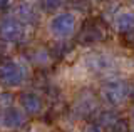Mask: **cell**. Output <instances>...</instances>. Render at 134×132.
<instances>
[{
    "instance_id": "cell-1",
    "label": "cell",
    "mask_w": 134,
    "mask_h": 132,
    "mask_svg": "<svg viewBox=\"0 0 134 132\" xmlns=\"http://www.w3.org/2000/svg\"><path fill=\"white\" fill-rule=\"evenodd\" d=\"M129 90H131V87L124 80H107L102 85L100 92H102V97L107 104L119 105L129 97Z\"/></svg>"
},
{
    "instance_id": "cell-2",
    "label": "cell",
    "mask_w": 134,
    "mask_h": 132,
    "mask_svg": "<svg viewBox=\"0 0 134 132\" xmlns=\"http://www.w3.org/2000/svg\"><path fill=\"white\" fill-rule=\"evenodd\" d=\"M25 79V70L22 65L14 60L0 62V84L5 87H17Z\"/></svg>"
},
{
    "instance_id": "cell-3",
    "label": "cell",
    "mask_w": 134,
    "mask_h": 132,
    "mask_svg": "<svg viewBox=\"0 0 134 132\" xmlns=\"http://www.w3.org/2000/svg\"><path fill=\"white\" fill-rule=\"evenodd\" d=\"M49 30L57 39H67L75 30V17L72 14H69V12L54 15L49 22Z\"/></svg>"
},
{
    "instance_id": "cell-4",
    "label": "cell",
    "mask_w": 134,
    "mask_h": 132,
    "mask_svg": "<svg viewBox=\"0 0 134 132\" xmlns=\"http://www.w3.org/2000/svg\"><path fill=\"white\" fill-rule=\"evenodd\" d=\"M106 39V28L99 20H87L82 25L77 35V42L81 45H94Z\"/></svg>"
},
{
    "instance_id": "cell-5",
    "label": "cell",
    "mask_w": 134,
    "mask_h": 132,
    "mask_svg": "<svg viewBox=\"0 0 134 132\" xmlns=\"http://www.w3.org/2000/svg\"><path fill=\"white\" fill-rule=\"evenodd\" d=\"M25 35L24 23L17 17L0 19V39L3 42H20Z\"/></svg>"
},
{
    "instance_id": "cell-6",
    "label": "cell",
    "mask_w": 134,
    "mask_h": 132,
    "mask_svg": "<svg viewBox=\"0 0 134 132\" xmlns=\"http://www.w3.org/2000/svg\"><path fill=\"white\" fill-rule=\"evenodd\" d=\"M2 125L7 127V129H19L25 124V115L20 109H15V107H7L2 114Z\"/></svg>"
},
{
    "instance_id": "cell-7",
    "label": "cell",
    "mask_w": 134,
    "mask_h": 132,
    "mask_svg": "<svg viewBox=\"0 0 134 132\" xmlns=\"http://www.w3.org/2000/svg\"><path fill=\"white\" fill-rule=\"evenodd\" d=\"M20 105L27 114H32V115L40 114L42 109H44V102H42L40 95H37L34 92H24L20 95Z\"/></svg>"
},
{
    "instance_id": "cell-8",
    "label": "cell",
    "mask_w": 134,
    "mask_h": 132,
    "mask_svg": "<svg viewBox=\"0 0 134 132\" xmlns=\"http://www.w3.org/2000/svg\"><path fill=\"white\" fill-rule=\"evenodd\" d=\"M15 15L24 25L25 23H27V25H34V23L39 22V14H37L35 7H34L30 2L19 3V7L15 9Z\"/></svg>"
},
{
    "instance_id": "cell-9",
    "label": "cell",
    "mask_w": 134,
    "mask_h": 132,
    "mask_svg": "<svg viewBox=\"0 0 134 132\" xmlns=\"http://www.w3.org/2000/svg\"><path fill=\"white\" fill-rule=\"evenodd\" d=\"M116 28L121 34L134 28V12H122V14L117 15L116 17Z\"/></svg>"
},
{
    "instance_id": "cell-10",
    "label": "cell",
    "mask_w": 134,
    "mask_h": 132,
    "mask_svg": "<svg viewBox=\"0 0 134 132\" xmlns=\"http://www.w3.org/2000/svg\"><path fill=\"white\" fill-rule=\"evenodd\" d=\"M104 132H129V122L124 117H116L112 122L104 125Z\"/></svg>"
},
{
    "instance_id": "cell-11",
    "label": "cell",
    "mask_w": 134,
    "mask_h": 132,
    "mask_svg": "<svg viewBox=\"0 0 134 132\" xmlns=\"http://www.w3.org/2000/svg\"><path fill=\"white\" fill-rule=\"evenodd\" d=\"M91 65L94 67V70H107V69L112 67V59H109L104 53H99V55L92 57L91 59Z\"/></svg>"
},
{
    "instance_id": "cell-12",
    "label": "cell",
    "mask_w": 134,
    "mask_h": 132,
    "mask_svg": "<svg viewBox=\"0 0 134 132\" xmlns=\"http://www.w3.org/2000/svg\"><path fill=\"white\" fill-rule=\"evenodd\" d=\"M94 110V102H92V97H84L79 100V104L75 105V112L79 115H87Z\"/></svg>"
},
{
    "instance_id": "cell-13",
    "label": "cell",
    "mask_w": 134,
    "mask_h": 132,
    "mask_svg": "<svg viewBox=\"0 0 134 132\" xmlns=\"http://www.w3.org/2000/svg\"><path fill=\"white\" fill-rule=\"evenodd\" d=\"M64 5V0H42V7L45 12H55Z\"/></svg>"
},
{
    "instance_id": "cell-14",
    "label": "cell",
    "mask_w": 134,
    "mask_h": 132,
    "mask_svg": "<svg viewBox=\"0 0 134 132\" xmlns=\"http://www.w3.org/2000/svg\"><path fill=\"white\" fill-rule=\"evenodd\" d=\"M69 50H70V45L67 44V42H59L55 47L50 50V55H54V57H62V55H65Z\"/></svg>"
},
{
    "instance_id": "cell-15",
    "label": "cell",
    "mask_w": 134,
    "mask_h": 132,
    "mask_svg": "<svg viewBox=\"0 0 134 132\" xmlns=\"http://www.w3.org/2000/svg\"><path fill=\"white\" fill-rule=\"evenodd\" d=\"M122 37H124L126 44H127L129 47H132V49H134V28H131V30H127V32H124Z\"/></svg>"
},
{
    "instance_id": "cell-16",
    "label": "cell",
    "mask_w": 134,
    "mask_h": 132,
    "mask_svg": "<svg viewBox=\"0 0 134 132\" xmlns=\"http://www.w3.org/2000/svg\"><path fill=\"white\" fill-rule=\"evenodd\" d=\"M84 132H102V127L99 124H87Z\"/></svg>"
},
{
    "instance_id": "cell-17",
    "label": "cell",
    "mask_w": 134,
    "mask_h": 132,
    "mask_svg": "<svg viewBox=\"0 0 134 132\" xmlns=\"http://www.w3.org/2000/svg\"><path fill=\"white\" fill-rule=\"evenodd\" d=\"M10 3H12V0H0V12L7 10L10 7Z\"/></svg>"
},
{
    "instance_id": "cell-18",
    "label": "cell",
    "mask_w": 134,
    "mask_h": 132,
    "mask_svg": "<svg viewBox=\"0 0 134 132\" xmlns=\"http://www.w3.org/2000/svg\"><path fill=\"white\" fill-rule=\"evenodd\" d=\"M129 97L134 99V87H131V90H129Z\"/></svg>"
},
{
    "instance_id": "cell-19",
    "label": "cell",
    "mask_w": 134,
    "mask_h": 132,
    "mask_svg": "<svg viewBox=\"0 0 134 132\" xmlns=\"http://www.w3.org/2000/svg\"><path fill=\"white\" fill-rule=\"evenodd\" d=\"M132 119H134V110H132Z\"/></svg>"
},
{
    "instance_id": "cell-20",
    "label": "cell",
    "mask_w": 134,
    "mask_h": 132,
    "mask_svg": "<svg viewBox=\"0 0 134 132\" xmlns=\"http://www.w3.org/2000/svg\"><path fill=\"white\" fill-rule=\"evenodd\" d=\"M132 3H134V0H132Z\"/></svg>"
}]
</instances>
